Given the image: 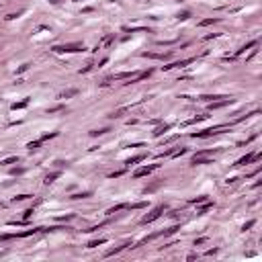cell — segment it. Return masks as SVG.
Masks as SVG:
<instances>
[{
  "instance_id": "cell-1",
  "label": "cell",
  "mask_w": 262,
  "mask_h": 262,
  "mask_svg": "<svg viewBox=\"0 0 262 262\" xmlns=\"http://www.w3.org/2000/svg\"><path fill=\"white\" fill-rule=\"evenodd\" d=\"M229 127H231L229 123H227V125H215V127H211V129L193 133V137H195V139H197V137H211V135H217V133H225V129H229Z\"/></svg>"
},
{
  "instance_id": "cell-2",
  "label": "cell",
  "mask_w": 262,
  "mask_h": 262,
  "mask_svg": "<svg viewBox=\"0 0 262 262\" xmlns=\"http://www.w3.org/2000/svg\"><path fill=\"white\" fill-rule=\"evenodd\" d=\"M55 53H76V51H84V45L80 43H66V45H55L53 47Z\"/></svg>"
},
{
  "instance_id": "cell-3",
  "label": "cell",
  "mask_w": 262,
  "mask_h": 262,
  "mask_svg": "<svg viewBox=\"0 0 262 262\" xmlns=\"http://www.w3.org/2000/svg\"><path fill=\"white\" fill-rule=\"evenodd\" d=\"M164 209H166L164 205H160V207H156V209H154V211H152L150 215H145V217L141 219V223H143V225H147V223H152V221H156V219H158V217H160V215H162V213H164Z\"/></svg>"
},
{
  "instance_id": "cell-4",
  "label": "cell",
  "mask_w": 262,
  "mask_h": 262,
  "mask_svg": "<svg viewBox=\"0 0 262 262\" xmlns=\"http://www.w3.org/2000/svg\"><path fill=\"white\" fill-rule=\"evenodd\" d=\"M195 59L193 57H188V59H180V62H174V64H168V66H164V70H172V68H186L188 64H193Z\"/></svg>"
},
{
  "instance_id": "cell-5",
  "label": "cell",
  "mask_w": 262,
  "mask_h": 262,
  "mask_svg": "<svg viewBox=\"0 0 262 262\" xmlns=\"http://www.w3.org/2000/svg\"><path fill=\"white\" fill-rule=\"evenodd\" d=\"M156 168H158V164H154V166H143V168H139V170H135V178H141V176H147L150 174V172H154V170H156Z\"/></svg>"
},
{
  "instance_id": "cell-6",
  "label": "cell",
  "mask_w": 262,
  "mask_h": 262,
  "mask_svg": "<svg viewBox=\"0 0 262 262\" xmlns=\"http://www.w3.org/2000/svg\"><path fill=\"white\" fill-rule=\"evenodd\" d=\"M227 105H231V98H223V100H211V102H209V109H211V111H215V109L227 107Z\"/></svg>"
},
{
  "instance_id": "cell-7",
  "label": "cell",
  "mask_w": 262,
  "mask_h": 262,
  "mask_svg": "<svg viewBox=\"0 0 262 262\" xmlns=\"http://www.w3.org/2000/svg\"><path fill=\"white\" fill-rule=\"evenodd\" d=\"M250 162H254V154H248V156L240 158V160L236 162V166H246V164H250Z\"/></svg>"
},
{
  "instance_id": "cell-8",
  "label": "cell",
  "mask_w": 262,
  "mask_h": 262,
  "mask_svg": "<svg viewBox=\"0 0 262 262\" xmlns=\"http://www.w3.org/2000/svg\"><path fill=\"white\" fill-rule=\"evenodd\" d=\"M143 57H152V59H170V53H143Z\"/></svg>"
},
{
  "instance_id": "cell-9",
  "label": "cell",
  "mask_w": 262,
  "mask_h": 262,
  "mask_svg": "<svg viewBox=\"0 0 262 262\" xmlns=\"http://www.w3.org/2000/svg\"><path fill=\"white\" fill-rule=\"evenodd\" d=\"M209 209H213V203H211V201H205V205H203V207L197 211V215H205Z\"/></svg>"
},
{
  "instance_id": "cell-10",
  "label": "cell",
  "mask_w": 262,
  "mask_h": 262,
  "mask_svg": "<svg viewBox=\"0 0 262 262\" xmlns=\"http://www.w3.org/2000/svg\"><path fill=\"white\" fill-rule=\"evenodd\" d=\"M76 94H78V90H76V88H70V90L62 92V94H59V98H70V96H76Z\"/></svg>"
},
{
  "instance_id": "cell-11",
  "label": "cell",
  "mask_w": 262,
  "mask_h": 262,
  "mask_svg": "<svg viewBox=\"0 0 262 262\" xmlns=\"http://www.w3.org/2000/svg\"><path fill=\"white\" fill-rule=\"evenodd\" d=\"M55 178H59V172H51V174H47L45 176V184H51Z\"/></svg>"
},
{
  "instance_id": "cell-12",
  "label": "cell",
  "mask_w": 262,
  "mask_h": 262,
  "mask_svg": "<svg viewBox=\"0 0 262 262\" xmlns=\"http://www.w3.org/2000/svg\"><path fill=\"white\" fill-rule=\"evenodd\" d=\"M125 207H127V205H125V203H121V205H115V207H111L107 213H109V215H113V213H117V211H121V209H125Z\"/></svg>"
},
{
  "instance_id": "cell-13",
  "label": "cell",
  "mask_w": 262,
  "mask_h": 262,
  "mask_svg": "<svg viewBox=\"0 0 262 262\" xmlns=\"http://www.w3.org/2000/svg\"><path fill=\"white\" fill-rule=\"evenodd\" d=\"M109 127H102V129H94V131H90V135H92V137H96V135H105V133H109Z\"/></svg>"
},
{
  "instance_id": "cell-14",
  "label": "cell",
  "mask_w": 262,
  "mask_h": 262,
  "mask_svg": "<svg viewBox=\"0 0 262 262\" xmlns=\"http://www.w3.org/2000/svg\"><path fill=\"white\" fill-rule=\"evenodd\" d=\"M170 129V125H164V127H158V129L154 131V135H156V137H160V135H164V133H166V131Z\"/></svg>"
},
{
  "instance_id": "cell-15",
  "label": "cell",
  "mask_w": 262,
  "mask_h": 262,
  "mask_svg": "<svg viewBox=\"0 0 262 262\" xmlns=\"http://www.w3.org/2000/svg\"><path fill=\"white\" fill-rule=\"evenodd\" d=\"M14 162H19V158H16V156H10V158H6V160H2L0 164H2V166H8V164H14Z\"/></svg>"
},
{
  "instance_id": "cell-16",
  "label": "cell",
  "mask_w": 262,
  "mask_h": 262,
  "mask_svg": "<svg viewBox=\"0 0 262 262\" xmlns=\"http://www.w3.org/2000/svg\"><path fill=\"white\" fill-rule=\"evenodd\" d=\"M127 246H129V242L123 244V246H119V248H115V250H111V252H107V256H115V254H119V252H121L123 248H127Z\"/></svg>"
},
{
  "instance_id": "cell-17",
  "label": "cell",
  "mask_w": 262,
  "mask_h": 262,
  "mask_svg": "<svg viewBox=\"0 0 262 262\" xmlns=\"http://www.w3.org/2000/svg\"><path fill=\"white\" fill-rule=\"evenodd\" d=\"M219 19H213V16H211V19H205V21H201V23H199V27H207V25H213V23H217Z\"/></svg>"
},
{
  "instance_id": "cell-18",
  "label": "cell",
  "mask_w": 262,
  "mask_h": 262,
  "mask_svg": "<svg viewBox=\"0 0 262 262\" xmlns=\"http://www.w3.org/2000/svg\"><path fill=\"white\" fill-rule=\"evenodd\" d=\"M107 240L105 238H100V240H92V242H88V248H94V246H100V244H105Z\"/></svg>"
},
{
  "instance_id": "cell-19",
  "label": "cell",
  "mask_w": 262,
  "mask_h": 262,
  "mask_svg": "<svg viewBox=\"0 0 262 262\" xmlns=\"http://www.w3.org/2000/svg\"><path fill=\"white\" fill-rule=\"evenodd\" d=\"M254 45H258V41H250V43H248V45H244L242 49H238V55H240V53H244L246 49H250V47H254Z\"/></svg>"
},
{
  "instance_id": "cell-20",
  "label": "cell",
  "mask_w": 262,
  "mask_h": 262,
  "mask_svg": "<svg viewBox=\"0 0 262 262\" xmlns=\"http://www.w3.org/2000/svg\"><path fill=\"white\" fill-rule=\"evenodd\" d=\"M27 105H29V100H23V102H14V105H12V111H16V109H25Z\"/></svg>"
},
{
  "instance_id": "cell-21",
  "label": "cell",
  "mask_w": 262,
  "mask_h": 262,
  "mask_svg": "<svg viewBox=\"0 0 262 262\" xmlns=\"http://www.w3.org/2000/svg\"><path fill=\"white\" fill-rule=\"evenodd\" d=\"M143 158H145V156H135V158H129V160H127V164H131V166H133V164H137V162H141Z\"/></svg>"
},
{
  "instance_id": "cell-22",
  "label": "cell",
  "mask_w": 262,
  "mask_h": 262,
  "mask_svg": "<svg viewBox=\"0 0 262 262\" xmlns=\"http://www.w3.org/2000/svg\"><path fill=\"white\" fill-rule=\"evenodd\" d=\"M39 145H41V139H39V141H31V143H29L27 147H29V150L33 152V150H39Z\"/></svg>"
},
{
  "instance_id": "cell-23",
  "label": "cell",
  "mask_w": 262,
  "mask_h": 262,
  "mask_svg": "<svg viewBox=\"0 0 262 262\" xmlns=\"http://www.w3.org/2000/svg\"><path fill=\"white\" fill-rule=\"evenodd\" d=\"M86 197H90V193H76V195H72V199H86Z\"/></svg>"
},
{
  "instance_id": "cell-24",
  "label": "cell",
  "mask_w": 262,
  "mask_h": 262,
  "mask_svg": "<svg viewBox=\"0 0 262 262\" xmlns=\"http://www.w3.org/2000/svg\"><path fill=\"white\" fill-rule=\"evenodd\" d=\"M57 135V131H53V133H45L43 137H41V141H47V139H51V137H55Z\"/></svg>"
},
{
  "instance_id": "cell-25",
  "label": "cell",
  "mask_w": 262,
  "mask_h": 262,
  "mask_svg": "<svg viewBox=\"0 0 262 262\" xmlns=\"http://www.w3.org/2000/svg\"><path fill=\"white\" fill-rule=\"evenodd\" d=\"M188 16H190V12H188V10H184V12H180V14H178V19H180V21H186Z\"/></svg>"
},
{
  "instance_id": "cell-26",
  "label": "cell",
  "mask_w": 262,
  "mask_h": 262,
  "mask_svg": "<svg viewBox=\"0 0 262 262\" xmlns=\"http://www.w3.org/2000/svg\"><path fill=\"white\" fill-rule=\"evenodd\" d=\"M160 184H162V182H156V184H152V186H147V188H145V195H147V193H152V190H156V188H158Z\"/></svg>"
},
{
  "instance_id": "cell-27",
  "label": "cell",
  "mask_w": 262,
  "mask_h": 262,
  "mask_svg": "<svg viewBox=\"0 0 262 262\" xmlns=\"http://www.w3.org/2000/svg\"><path fill=\"white\" fill-rule=\"evenodd\" d=\"M205 201H207V197H205V195H201V197L193 199V203H195V205H197V203H205Z\"/></svg>"
},
{
  "instance_id": "cell-28",
  "label": "cell",
  "mask_w": 262,
  "mask_h": 262,
  "mask_svg": "<svg viewBox=\"0 0 262 262\" xmlns=\"http://www.w3.org/2000/svg\"><path fill=\"white\" fill-rule=\"evenodd\" d=\"M145 205H147V203H143V201H141V203H133V205H131V209H143Z\"/></svg>"
},
{
  "instance_id": "cell-29",
  "label": "cell",
  "mask_w": 262,
  "mask_h": 262,
  "mask_svg": "<svg viewBox=\"0 0 262 262\" xmlns=\"http://www.w3.org/2000/svg\"><path fill=\"white\" fill-rule=\"evenodd\" d=\"M254 223H256V221H254V219H250L248 223H244V227H242V229H244V231H248V229H250V227H252Z\"/></svg>"
},
{
  "instance_id": "cell-30",
  "label": "cell",
  "mask_w": 262,
  "mask_h": 262,
  "mask_svg": "<svg viewBox=\"0 0 262 262\" xmlns=\"http://www.w3.org/2000/svg\"><path fill=\"white\" fill-rule=\"evenodd\" d=\"M113 39H115V35H109V37H105L102 45H111V43H113Z\"/></svg>"
},
{
  "instance_id": "cell-31",
  "label": "cell",
  "mask_w": 262,
  "mask_h": 262,
  "mask_svg": "<svg viewBox=\"0 0 262 262\" xmlns=\"http://www.w3.org/2000/svg\"><path fill=\"white\" fill-rule=\"evenodd\" d=\"M29 197H31V195H19V197H14V203H16V201H25V199H29Z\"/></svg>"
},
{
  "instance_id": "cell-32",
  "label": "cell",
  "mask_w": 262,
  "mask_h": 262,
  "mask_svg": "<svg viewBox=\"0 0 262 262\" xmlns=\"http://www.w3.org/2000/svg\"><path fill=\"white\" fill-rule=\"evenodd\" d=\"M31 215H33V209H27V211H25V215H23V217H25V219H29V217H31Z\"/></svg>"
},
{
  "instance_id": "cell-33",
  "label": "cell",
  "mask_w": 262,
  "mask_h": 262,
  "mask_svg": "<svg viewBox=\"0 0 262 262\" xmlns=\"http://www.w3.org/2000/svg\"><path fill=\"white\" fill-rule=\"evenodd\" d=\"M57 111H64V107H53V109H49V113H57Z\"/></svg>"
},
{
  "instance_id": "cell-34",
  "label": "cell",
  "mask_w": 262,
  "mask_h": 262,
  "mask_svg": "<svg viewBox=\"0 0 262 262\" xmlns=\"http://www.w3.org/2000/svg\"><path fill=\"white\" fill-rule=\"evenodd\" d=\"M27 68H29V64H23V66H21V68H19V74H21V72H25V70H27Z\"/></svg>"
}]
</instances>
